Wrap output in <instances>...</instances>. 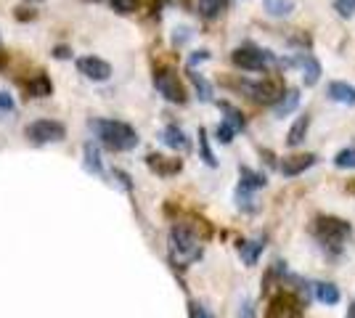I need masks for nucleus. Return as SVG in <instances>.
Segmentation results:
<instances>
[{
	"instance_id": "obj_28",
	"label": "nucleus",
	"mask_w": 355,
	"mask_h": 318,
	"mask_svg": "<svg viewBox=\"0 0 355 318\" xmlns=\"http://www.w3.org/2000/svg\"><path fill=\"white\" fill-rule=\"evenodd\" d=\"M331 8H334L342 19H353L355 16V0H331Z\"/></svg>"
},
{
	"instance_id": "obj_20",
	"label": "nucleus",
	"mask_w": 355,
	"mask_h": 318,
	"mask_svg": "<svg viewBox=\"0 0 355 318\" xmlns=\"http://www.w3.org/2000/svg\"><path fill=\"white\" fill-rule=\"evenodd\" d=\"M308 127H311V114H302V117H297L295 125L289 127V133H286V146H300L305 136H308Z\"/></svg>"
},
{
	"instance_id": "obj_15",
	"label": "nucleus",
	"mask_w": 355,
	"mask_h": 318,
	"mask_svg": "<svg viewBox=\"0 0 355 318\" xmlns=\"http://www.w3.org/2000/svg\"><path fill=\"white\" fill-rule=\"evenodd\" d=\"M326 96L331 98V101H337V104H345V106H353L355 104V88L350 82H342V80H334V82H329V88H326Z\"/></svg>"
},
{
	"instance_id": "obj_14",
	"label": "nucleus",
	"mask_w": 355,
	"mask_h": 318,
	"mask_svg": "<svg viewBox=\"0 0 355 318\" xmlns=\"http://www.w3.org/2000/svg\"><path fill=\"white\" fill-rule=\"evenodd\" d=\"M24 91L30 98H48L53 96V82L45 72H37L35 77H30V82H24Z\"/></svg>"
},
{
	"instance_id": "obj_23",
	"label": "nucleus",
	"mask_w": 355,
	"mask_h": 318,
	"mask_svg": "<svg viewBox=\"0 0 355 318\" xmlns=\"http://www.w3.org/2000/svg\"><path fill=\"white\" fill-rule=\"evenodd\" d=\"M189 77H191L193 88H196V96H199V101L209 104V101H212V82H209L205 75H199L196 69H189Z\"/></svg>"
},
{
	"instance_id": "obj_30",
	"label": "nucleus",
	"mask_w": 355,
	"mask_h": 318,
	"mask_svg": "<svg viewBox=\"0 0 355 318\" xmlns=\"http://www.w3.org/2000/svg\"><path fill=\"white\" fill-rule=\"evenodd\" d=\"M236 207L244 212H254L257 207H254V197H252V191H241V188H236Z\"/></svg>"
},
{
	"instance_id": "obj_31",
	"label": "nucleus",
	"mask_w": 355,
	"mask_h": 318,
	"mask_svg": "<svg viewBox=\"0 0 355 318\" xmlns=\"http://www.w3.org/2000/svg\"><path fill=\"white\" fill-rule=\"evenodd\" d=\"M215 136H218L220 143H231L234 136H236V127H231L228 122H220V125H218V130H215Z\"/></svg>"
},
{
	"instance_id": "obj_34",
	"label": "nucleus",
	"mask_w": 355,
	"mask_h": 318,
	"mask_svg": "<svg viewBox=\"0 0 355 318\" xmlns=\"http://www.w3.org/2000/svg\"><path fill=\"white\" fill-rule=\"evenodd\" d=\"M189 313H191V318H215V313H212L209 308H205L202 303H191V305H189Z\"/></svg>"
},
{
	"instance_id": "obj_13",
	"label": "nucleus",
	"mask_w": 355,
	"mask_h": 318,
	"mask_svg": "<svg viewBox=\"0 0 355 318\" xmlns=\"http://www.w3.org/2000/svg\"><path fill=\"white\" fill-rule=\"evenodd\" d=\"M146 165L157 173V175H178L180 170H183V162L180 159H170V157H162V154H148L146 157Z\"/></svg>"
},
{
	"instance_id": "obj_9",
	"label": "nucleus",
	"mask_w": 355,
	"mask_h": 318,
	"mask_svg": "<svg viewBox=\"0 0 355 318\" xmlns=\"http://www.w3.org/2000/svg\"><path fill=\"white\" fill-rule=\"evenodd\" d=\"M74 64H77V72L93 82H106L112 77V64L98 56H80Z\"/></svg>"
},
{
	"instance_id": "obj_7",
	"label": "nucleus",
	"mask_w": 355,
	"mask_h": 318,
	"mask_svg": "<svg viewBox=\"0 0 355 318\" xmlns=\"http://www.w3.org/2000/svg\"><path fill=\"white\" fill-rule=\"evenodd\" d=\"M27 141H32L35 146H45V143H59L67 138V127L59 120H35L24 127Z\"/></svg>"
},
{
	"instance_id": "obj_5",
	"label": "nucleus",
	"mask_w": 355,
	"mask_h": 318,
	"mask_svg": "<svg viewBox=\"0 0 355 318\" xmlns=\"http://www.w3.org/2000/svg\"><path fill=\"white\" fill-rule=\"evenodd\" d=\"M231 61H234V67L244 69V72H266L268 67L276 64V56L270 51H266V48H257L247 43V46H239L231 53Z\"/></svg>"
},
{
	"instance_id": "obj_39",
	"label": "nucleus",
	"mask_w": 355,
	"mask_h": 318,
	"mask_svg": "<svg viewBox=\"0 0 355 318\" xmlns=\"http://www.w3.org/2000/svg\"><path fill=\"white\" fill-rule=\"evenodd\" d=\"M345 318H355V300L350 303V310H347V316H345Z\"/></svg>"
},
{
	"instance_id": "obj_41",
	"label": "nucleus",
	"mask_w": 355,
	"mask_h": 318,
	"mask_svg": "<svg viewBox=\"0 0 355 318\" xmlns=\"http://www.w3.org/2000/svg\"><path fill=\"white\" fill-rule=\"evenodd\" d=\"M88 3H101V0H88Z\"/></svg>"
},
{
	"instance_id": "obj_4",
	"label": "nucleus",
	"mask_w": 355,
	"mask_h": 318,
	"mask_svg": "<svg viewBox=\"0 0 355 318\" xmlns=\"http://www.w3.org/2000/svg\"><path fill=\"white\" fill-rule=\"evenodd\" d=\"M170 252L180 265H189L202 258V242H199L196 231L186 223H175L170 228Z\"/></svg>"
},
{
	"instance_id": "obj_3",
	"label": "nucleus",
	"mask_w": 355,
	"mask_h": 318,
	"mask_svg": "<svg viewBox=\"0 0 355 318\" xmlns=\"http://www.w3.org/2000/svg\"><path fill=\"white\" fill-rule=\"evenodd\" d=\"M228 88H234V91L244 93V96H250L254 104H268V106H276L282 101L284 91L282 80H228L225 82Z\"/></svg>"
},
{
	"instance_id": "obj_8",
	"label": "nucleus",
	"mask_w": 355,
	"mask_h": 318,
	"mask_svg": "<svg viewBox=\"0 0 355 318\" xmlns=\"http://www.w3.org/2000/svg\"><path fill=\"white\" fill-rule=\"evenodd\" d=\"M268 318H302V303L297 300L292 292H279L270 300Z\"/></svg>"
},
{
	"instance_id": "obj_11",
	"label": "nucleus",
	"mask_w": 355,
	"mask_h": 318,
	"mask_svg": "<svg viewBox=\"0 0 355 318\" xmlns=\"http://www.w3.org/2000/svg\"><path fill=\"white\" fill-rule=\"evenodd\" d=\"M159 141H162L167 149H173V152H189L191 149V141H189V136L178 125H167L162 133H159Z\"/></svg>"
},
{
	"instance_id": "obj_2",
	"label": "nucleus",
	"mask_w": 355,
	"mask_h": 318,
	"mask_svg": "<svg viewBox=\"0 0 355 318\" xmlns=\"http://www.w3.org/2000/svg\"><path fill=\"white\" fill-rule=\"evenodd\" d=\"M313 236L329 255H340L345 244L353 236V226L342 218H334V215H318L313 220Z\"/></svg>"
},
{
	"instance_id": "obj_1",
	"label": "nucleus",
	"mask_w": 355,
	"mask_h": 318,
	"mask_svg": "<svg viewBox=\"0 0 355 318\" xmlns=\"http://www.w3.org/2000/svg\"><path fill=\"white\" fill-rule=\"evenodd\" d=\"M88 127L93 130V136L104 143L109 152H133L138 146V133L135 127H130L122 120H90Z\"/></svg>"
},
{
	"instance_id": "obj_22",
	"label": "nucleus",
	"mask_w": 355,
	"mask_h": 318,
	"mask_svg": "<svg viewBox=\"0 0 355 318\" xmlns=\"http://www.w3.org/2000/svg\"><path fill=\"white\" fill-rule=\"evenodd\" d=\"M297 106H300V91L297 88H289V91L282 96V101L273 106V114L276 117H286V114H292Z\"/></svg>"
},
{
	"instance_id": "obj_12",
	"label": "nucleus",
	"mask_w": 355,
	"mask_h": 318,
	"mask_svg": "<svg viewBox=\"0 0 355 318\" xmlns=\"http://www.w3.org/2000/svg\"><path fill=\"white\" fill-rule=\"evenodd\" d=\"M297 67L302 69V82L313 88V85H318V80H321V61L315 59L313 53H302V56H297Z\"/></svg>"
},
{
	"instance_id": "obj_32",
	"label": "nucleus",
	"mask_w": 355,
	"mask_h": 318,
	"mask_svg": "<svg viewBox=\"0 0 355 318\" xmlns=\"http://www.w3.org/2000/svg\"><path fill=\"white\" fill-rule=\"evenodd\" d=\"M191 35H193V32L189 30V27H175V32H173V46H175V48L186 46V43L191 40Z\"/></svg>"
},
{
	"instance_id": "obj_38",
	"label": "nucleus",
	"mask_w": 355,
	"mask_h": 318,
	"mask_svg": "<svg viewBox=\"0 0 355 318\" xmlns=\"http://www.w3.org/2000/svg\"><path fill=\"white\" fill-rule=\"evenodd\" d=\"M53 59H72V48L69 46H56L53 48Z\"/></svg>"
},
{
	"instance_id": "obj_40",
	"label": "nucleus",
	"mask_w": 355,
	"mask_h": 318,
	"mask_svg": "<svg viewBox=\"0 0 355 318\" xmlns=\"http://www.w3.org/2000/svg\"><path fill=\"white\" fill-rule=\"evenodd\" d=\"M30 3H43V0H30Z\"/></svg>"
},
{
	"instance_id": "obj_26",
	"label": "nucleus",
	"mask_w": 355,
	"mask_h": 318,
	"mask_svg": "<svg viewBox=\"0 0 355 318\" xmlns=\"http://www.w3.org/2000/svg\"><path fill=\"white\" fill-rule=\"evenodd\" d=\"M199 154H202L205 165L218 167V159H215V154H212V149H209V138H207V130H205V127H199Z\"/></svg>"
},
{
	"instance_id": "obj_35",
	"label": "nucleus",
	"mask_w": 355,
	"mask_h": 318,
	"mask_svg": "<svg viewBox=\"0 0 355 318\" xmlns=\"http://www.w3.org/2000/svg\"><path fill=\"white\" fill-rule=\"evenodd\" d=\"M14 109H16V104H14V98H11V93L0 91V112H3V114H11Z\"/></svg>"
},
{
	"instance_id": "obj_36",
	"label": "nucleus",
	"mask_w": 355,
	"mask_h": 318,
	"mask_svg": "<svg viewBox=\"0 0 355 318\" xmlns=\"http://www.w3.org/2000/svg\"><path fill=\"white\" fill-rule=\"evenodd\" d=\"M207 59H209V51H193L191 56H189V61H186V67L193 69L196 64H202V61H207Z\"/></svg>"
},
{
	"instance_id": "obj_24",
	"label": "nucleus",
	"mask_w": 355,
	"mask_h": 318,
	"mask_svg": "<svg viewBox=\"0 0 355 318\" xmlns=\"http://www.w3.org/2000/svg\"><path fill=\"white\" fill-rule=\"evenodd\" d=\"M315 297L321 300L324 305H337L340 303V289L334 287V284H326V281H318L315 284Z\"/></svg>"
},
{
	"instance_id": "obj_27",
	"label": "nucleus",
	"mask_w": 355,
	"mask_h": 318,
	"mask_svg": "<svg viewBox=\"0 0 355 318\" xmlns=\"http://www.w3.org/2000/svg\"><path fill=\"white\" fill-rule=\"evenodd\" d=\"M334 165L340 170H355V146H347L334 154Z\"/></svg>"
},
{
	"instance_id": "obj_16",
	"label": "nucleus",
	"mask_w": 355,
	"mask_h": 318,
	"mask_svg": "<svg viewBox=\"0 0 355 318\" xmlns=\"http://www.w3.org/2000/svg\"><path fill=\"white\" fill-rule=\"evenodd\" d=\"M268 183V178L263 173H254L252 167H239V188L241 191H257V188H263Z\"/></svg>"
},
{
	"instance_id": "obj_33",
	"label": "nucleus",
	"mask_w": 355,
	"mask_h": 318,
	"mask_svg": "<svg viewBox=\"0 0 355 318\" xmlns=\"http://www.w3.org/2000/svg\"><path fill=\"white\" fill-rule=\"evenodd\" d=\"M14 16H16V21H35V19H37V11H35V8H27V6H19V8H16L14 11Z\"/></svg>"
},
{
	"instance_id": "obj_25",
	"label": "nucleus",
	"mask_w": 355,
	"mask_h": 318,
	"mask_svg": "<svg viewBox=\"0 0 355 318\" xmlns=\"http://www.w3.org/2000/svg\"><path fill=\"white\" fill-rule=\"evenodd\" d=\"M263 6L270 16H289L295 11V0H263Z\"/></svg>"
},
{
	"instance_id": "obj_29",
	"label": "nucleus",
	"mask_w": 355,
	"mask_h": 318,
	"mask_svg": "<svg viewBox=\"0 0 355 318\" xmlns=\"http://www.w3.org/2000/svg\"><path fill=\"white\" fill-rule=\"evenodd\" d=\"M138 6H141V0H112V8L122 16L135 14V11H138Z\"/></svg>"
},
{
	"instance_id": "obj_18",
	"label": "nucleus",
	"mask_w": 355,
	"mask_h": 318,
	"mask_svg": "<svg viewBox=\"0 0 355 318\" xmlns=\"http://www.w3.org/2000/svg\"><path fill=\"white\" fill-rule=\"evenodd\" d=\"M263 247L266 242L263 239H247V242H239V255L244 260V265H254L260 255H263Z\"/></svg>"
},
{
	"instance_id": "obj_19",
	"label": "nucleus",
	"mask_w": 355,
	"mask_h": 318,
	"mask_svg": "<svg viewBox=\"0 0 355 318\" xmlns=\"http://www.w3.org/2000/svg\"><path fill=\"white\" fill-rule=\"evenodd\" d=\"M83 157H85V170L93 173V175H104V162H101V152H98V146L88 141L85 146H83Z\"/></svg>"
},
{
	"instance_id": "obj_21",
	"label": "nucleus",
	"mask_w": 355,
	"mask_h": 318,
	"mask_svg": "<svg viewBox=\"0 0 355 318\" xmlns=\"http://www.w3.org/2000/svg\"><path fill=\"white\" fill-rule=\"evenodd\" d=\"M218 106H220V112H223V122H228L231 127H236V133L247 127V117L241 114V109H236L231 101H220Z\"/></svg>"
},
{
	"instance_id": "obj_6",
	"label": "nucleus",
	"mask_w": 355,
	"mask_h": 318,
	"mask_svg": "<svg viewBox=\"0 0 355 318\" xmlns=\"http://www.w3.org/2000/svg\"><path fill=\"white\" fill-rule=\"evenodd\" d=\"M154 88L170 104H186V98H189L186 88H183V82H180V77L175 75L173 67H157L154 69Z\"/></svg>"
},
{
	"instance_id": "obj_37",
	"label": "nucleus",
	"mask_w": 355,
	"mask_h": 318,
	"mask_svg": "<svg viewBox=\"0 0 355 318\" xmlns=\"http://www.w3.org/2000/svg\"><path fill=\"white\" fill-rule=\"evenodd\" d=\"M236 318H254V303L252 300H241Z\"/></svg>"
},
{
	"instance_id": "obj_10",
	"label": "nucleus",
	"mask_w": 355,
	"mask_h": 318,
	"mask_svg": "<svg viewBox=\"0 0 355 318\" xmlns=\"http://www.w3.org/2000/svg\"><path fill=\"white\" fill-rule=\"evenodd\" d=\"M315 159H318L315 154H297V157H286L279 170H282L286 178H295V175H302L305 170H311V167L315 165Z\"/></svg>"
},
{
	"instance_id": "obj_17",
	"label": "nucleus",
	"mask_w": 355,
	"mask_h": 318,
	"mask_svg": "<svg viewBox=\"0 0 355 318\" xmlns=\"http://www.w3.org/2000/svg\"><path fill=\"white\" fill-rule=\"evenodd\" d=\"M228 3L231 0H196V14L202 19H207V21H215L228 8Z\"/></svg>"
}]
</instances>
